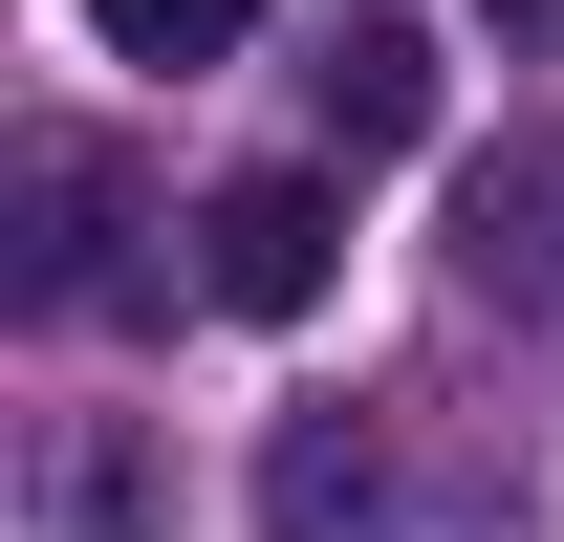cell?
<instances>
[{
  "instance_id": "1",
  "label": "cell",
  "mask_w": 564,
  "mask_h": 542,
  "mask_svg": "<svg viewBox=\"0 0 564 542\" xmlns=\"http://www.w3.org/2000/svg\"><path fill=\"white\" fill-rule=\"evenodd\" d=\"M326 282H348V196H326V174H239V196H196V304L304 326Z\"/></svg>"
},
{
  "instance_id": "2",
  "label": "cell",
  "mask_w": 564,
  "mask_h": 542,
  "mask_svg": "<svg viewBox=\"0 0 564 542\" xmlns=\"http://www.w3.org/2000/svg\"><path fill=\"white\" fill-rule=\"evenodd\" d=\"M304 109H326V152H413V131H434V22L348 0V22H326V66H304Z\"/></svg>"
},
{
  "instance_id": "3",
  "label": "cell",
  "mask_w": 564,
  "mask_h": 542,
  "mask_svg": "<svg viewBox=\"0 0 564 542\" xmlns=\"http://www.w3.org/2000/svg\"><path fill=\"white\" fill-rule=\"evenodd\" d=\"M22 217H44V239H22V304H87V282H109V152L44 131L22 152Z\"/></svg>"
},
{
  "instance_id": "4",
  "label": "cell",
  "mask_w": 564,
  "mask_h": 542,
  "mask_svg": "<svg viewBox=\"0 0 564 542\" xmlns=\"http://www.w3.org/2000/svg\"><path fill=\"white\" fill-rule=\"evenodd\" d=\"M261 0H87V44H131V66H217Z\"/></svg>"
},
{
  "instance_id": "5",
  "label": "cell",
  "mask_w": 564,
  "mask_h": 542,
  "mask_svg": "<svg viewBox=\"0 0 564 542\" xmlns=\"http://www.w3.org/2000/svg\"><path fill=\"white\" fill-rule=\"evenodd\" d=\"M369 521V456L348 434H282V542H348Z\"/></svg>"
},
{
  "instance_id": "6",
  "label": "cell",
  "mask_w": 564,
  "mask_h": 542,
  "mask_svg": "<svg viewBox=\"0 0 564 542\" xmlns=\"http://www.w3.org/2000/svg\"><path fill=\"white\" fill-rule=\"evenodd\" d=\"M521 22H564V0H521Z\"/></svg>"
}]
</instances>
